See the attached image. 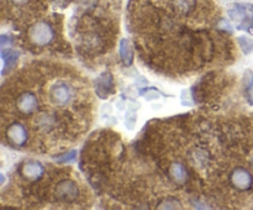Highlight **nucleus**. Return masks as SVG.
Segmentation results:
<instances>
[{
  "label": "nucleus",
  "instance_id": "39448f33",
  "mask_svg": "<svg viewBox=\"0 0 253 210\" xmlns=\"http://www.w3.org/2000/svg\"><path fill=\"white\" fill-rule=\"evenodd\" d=\"M51 2H53V5H56V6L66 7L71 2V0H51Z\"/></svg>",
  "mask_w": 253,
  "mask_h": 210
},
{
  "label": "nucleus",
  "instance_id": "f03ea898",
  "mask_svg": "<svg viewBox=\"0 0 253 210\" xmlns=\"http://www.w3.org/2000/svg\"><path fill=\"white\" fill-rule=\"evenodd\" d=\"M220 22L215 0H130L126 12L143 66L172 79L234 61L231 35Z\"/></svg>",
  "mask_w": 253,
  "mask_h": 210
},
{
  "label": "nucleus",
  "instance_id": "20e7f679",
  "mask_svg": "<svg viewBox=\"0 0 253 210\" xmlns=\"http://www.w3.org/2000/svg\"><path fill=\"white\" fill-rule=\"evenodd\" d=\"M232 19L240 25V27H249L253 25V6L252 5H237L231 12Z\"/></svg>",
  "mask_w": 253,
  "mask_h": 210
},
{
  "label": "nucleus",
  "instance_id": "7ed1b4c3",
  "mask_svg": "<svg viewBox=\"0 0 253 210\" xmlns=\"http://www.w3.org/2000/svg\"><path fill=\"white\" fill-rule=\"evenodd\" d=\"M12 195H19L16 204L26 207H90L91 195L79 175L71 167H54L52 163L25 160L12 173Z\"/></svg>",
  "mask_w": 253,
  "mask_h": 210
},
{
  "label": "nucleus",
  "instance_id": "f257e3e1",
  "mask_svg": "<svg viewBox=\"0 0 253 210\" xmlns=\"http://www.w3.org/2000/svg\"><path fill=\"white\" fill-rule=\"evenodd\" d=\"M94 110L90 83L78 69L32 61L2 83V143L21 152L62 153L85 137Z\"/></svg>",
  "mask_w": 253,
  "mask_h": 210
}]
</instances>
